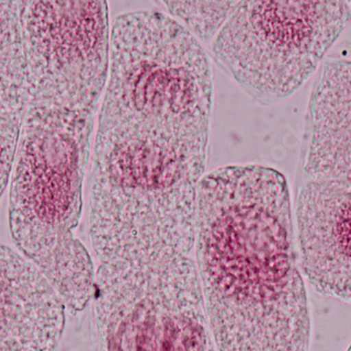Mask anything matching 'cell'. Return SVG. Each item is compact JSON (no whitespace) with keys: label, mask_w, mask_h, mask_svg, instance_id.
<instances>
[{"label":"cell","mask_w":351,"mask_h":351,"mask_svg":"<svg viewBox=\"0 0 351 351\" xmlns=\"http://www.w3.org/2000/svg\"><path fill=\"white\" fill-rule=\"evenodd\" d=\"M347 351H351V345H350V346H349L348 350H347Z\"/></svg>","instance_id":"14"},{"label":"cell","mask_w":351,"mask_h":351,"mask_svg":"<svg viewBox=\"0 0 351 351\" xmlns=\"http://www.w3.org/2000/svg\"><path fill=\"white\" fill-rule=\"evenodd\" d=\"M21 130V126L0 124V199L13 173Z\"/></svg>","instance_id":"12"},{"label":"cell","mask_w":351,"mask_h":351,"mask_svg":"<svg viewBox=\"0 0 351 351\" xmlns=\"http://www.w3.org/2000/svg\"><path fill=\"white\" fill-rule=\"evenodd\" d=\"M29 99L99 110L110 66L106 1H19Z\"/></svg>","instance_id":"6"},{"label":"cell","mask_w":351,"mask_h":351,"mask_svg":"<svg viewBox=\"0 0 351 351\" xmlns=\"http://www.w3.org/2000/svg\"><path fill=\"white\" fill-rule=\"evenodd\" d=\"M350 19L348 1H238L210 57L254 102L274 106L308 82Z\"/></svg>","instance_id":"4"},{"label":"cell","mask_w":351,"mask_h":351,"mask_svg":"<svg viewBox=\"0 0 351 351\" xmlns=\"http://www.w3.org/2000/svg\"><path fill=\"white\" fill-rule=\"evenodd\" d=\"M302 173L351 187V61L323 63L309 96Z\"/></svg>","instance_id":"9"},{"label":"cell","mask_w":351,"mask_h":351,"mask_svg":"<svg viewBox=\"0 0 351 351\" xmlns=\"http://www.w3.org/2000/svg\"><path fill=\"white\" fill-rule=\"evenodd\" d=\"M295 217L307 281L320 295L351 304V187L305 180Z\"/></svg>","instance_id":"7"},{"label":"cell","mask_w":351,"mask_h":351,"mask_svg":"<svg viewBox=\"0 0 351 351\" xmlns=\"http://www.w3.org/2000/svg\"><path fill=\"white\" fill-rule=\"evenodd\" d=\"M99 351H215L196 262L101 263L95 277Z\"/></svg>","instance_id":"5"},{"label":"cell","mask_w":351,"mask_h":351,"mask_svg":"<svg viewBox=\"0 0 351 351\" xmlns=\"http://www.w3.org/2000/svg\"><path fill=\"white\" fill-rule=\"evenodd\" d=\"M194 247L219 351L309 350L308 299L283 173L237 165L204 175Z\"/></svg>","instance_id":"2"},{"label":"cell","mask_w":351,"mask_h":351,"mask_svg":"<svg viewBox=\"0 0 351 351\" xmlns=\"http://www.w3.org/2000/svg\"><path fill=\"white\" fill-rule=\"evenodd\" d=\"M214 86L155 66L108 72L93 147L90 236L101 263L191 257Z\"/></svg>","instance_id":"1"},{"label":"cell","mask_w":351,"mask_h":351,"mask_svg":"<svg viewBox=\"0 0 351 351\" xmlns=\"http://www.w3.org/2000/svg\"><path fill=\"white\" fill-rule=\"evenodd\" d=\"M66 306L40 270L0 242V351H57Z\"/></svg>","instance_id":"8"},{"label":"cell","mask_w":351,"mask_h":351,"mask_svg":"<svg viewBox=\"0 0 351 351\" xmlns=\"http://www.w3.org/2000/svg\"><path fill=\"white\" fill-rule=\"evenodd\" d=\"M171 19L178 21L201 45H212L238 1H162Z\"/></svg>","instance_id":"11"},{"label":"cell","mask_w":351,"mask_h":351,"mask_svg":"<svg viewBox=\"0 0 351 351\" xmlns=\"http://www.w3.org/2000/svg\"><path fill=\"white\" fill-rule=\"evenodd\" d=\"M97 113L29 99L10 183L12 240L73 315L95 295L94 265L74 230Z\"/></svg>","instance_id":"3"},{"label":"cell","mask_w":351,"mask_h":351,"mask_svg":"<svg viewBox=\"0 0 351 351\" xmlns=\"http://www.w3.org/2000/svg\"><path fill=\"white\" fill-rule=\"evenodd\" d=\"M348 5H349V8H350V11H351V1H348Z\"/></svg>","instance_id":"13"},{"label":"cell","mask_w":351,"mask_h":351,"mask_svg":"<svg viewBox=\"0 0 351 351\" xmlns=\"http://www.w3.org/2000/svg\"><path fill=\"white\" fill-rule=\"evenodd\" d=\"M29 104L19 1H0V123L23 124Z\"/></svg>","instance_id":"10"}]
</instances>
